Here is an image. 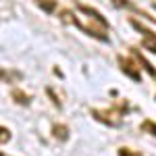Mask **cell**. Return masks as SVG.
<instances>
[{
  "instance_id": "5",
  "label": "cell",
  "mask_w": 156,
  "mask_h": 156,
  "mask_svg": "<svg viewBox=\"0 0 156 156\" xmlns=\"http://www.w3.org/2000/svg\"><path fill=\"white\" fill-rule=\"evenodd\" d=\"M52 135L56 140H60V142H65L69 137V127L67 125H52Z\"/></svg>"
},
{
  "instance_id": "14",
  "label": "cell",
  "mask_w": 156,
  "mask_h": 156,
  "mask_svg": "<svg viewBox=\"0 0 156 156\" xmlns=\"http://www.w3.org/2000/svg\"><path fill=\"white\" fill-rule=\"evenodd\" d=\"M0 156H4V154H0Z\"/></svg>"
},
{
  "instance_id": "13",
  "label": "cell",
  "mask_w": 156,
  "mask_h": 156,
  "mask_svg": "<svg viewBox=\"0 0 156 156\" xmlns=\"http://www.w3.org/2000/svg\"><path fill=\"white\" fill-rule=\"evenodd\" d=\"M154 9H156V2H154Z\"/></svg>"
},
{
  "instance_id": "2",
  "label": "cell",
  "mask_w": 156,
  "mask_h": 156,
  "mask_svg": "<svg viewBox=\"0 0 156 156\" xmlns=\"http://www.w3.org/2000/svg\"><path fill=\"white\" fill-rule=\"evenodd\" d=\"M125 110H127V104H125L123 108H119V104H115L110 110H92V115H94L98 121L110 125V127H117V125L121 123V117L125 115Z\"/></svg>"
},
{
  "instance_id": "3",
  "label": "cell",
  "mask_w": 156,
  "mask_h": 156,
  "mask_svg": "<svg viewBox=\"0 0 156 156\" xmlns=\"http://www.w3.org/2000/svg\"><path fill=\"white\" fill-rule=\"evenodd\" d=\"M129 23H131L133 27H135V29L144 36V46H146V48L156 54V34H152L148 27H144V25L140 23V21H135V19H129Z\"/></svg>"
},
{
  "instance_id": "11",
  "label": "cell",
  "mask_w": 156,
  "mask_h": 156,
  "mask_svg": "<svg viewBox=\"0 0 156 156\" xmlns=\"http://www.w3.org/2000/svg\"><path fill=\"white\" fill-rule=\"evenodd\" d=\"M119 156H140V154H137V152H129L127 148H121V150H119Z\"/></svg>"
},
{
  "instance_id": "6",
  "label": "cell",
  "mask_w": 156,
  "mask_h": 156,
  "mask_svg": "<svg viewBox=\"0 0 156 156\" xmlns=\"http://www.w3.org/2000/svg\"><path fill=\"white\" fill-rule=\"evenodd\" d=\"M36 4L46 12V15H52L56 11V0H36Z\"/></svg>"
},
{
  "instance_id": "7",
  "label": "cell",
  "mask_w": 156,
  "mask_h": 156,
  "mask_svg": "<svg viewBox=\"0 0 156 156\" xmlns=\"http://www.w3.org/2000/svg\"><path fill=\"white\" fill-rule=\"evenodd\" d=\"M133 56H135V60H140V65H142V67H144V69L150 73L152 77H156V69H154V67H152V65H150V62H148V60H146V58H144V56H142V54H140V52H137L135 48H133Z\"/></svg>"
},
{
  "instance_id": "1",
  "label": "cell",
  "mask_w": 156,
  "mask_h": 156,
  "mask_svg": "<svg viewBox=\"0 0 156 156\" xmlns=\"http://www.w3.org/2000/svg\"><path fill=\"white\" fill-rule=\"evenodd\" d=\"M77 11L83 12V15H87V19L85 21H81L79 17H75L73 15V25H77L81 31H85L87 36L96 37V40H102V42H108V21L100 15V12L96 11V9H92V6H85V4H81V2H77Z\"/></svg>"
},
{
  "instance_id": "4",
  "label": "cell",
  "mask_w": 156,
  "mask_h": 156,
  "mask_svg": "<svg viewBox=\"0 0 156 156\" xmlns=\"http://www.w3.org/2000/svg\"><path fill=\"white\" fill-rule=\"evenodd\" d=\"M119 67H121V71L125 73V75H127L129 79L137 81V83L142 81V73H140V69H137V67L133 65L131 60H127V58H123V56H121V58H119Z\"/></svg>"
},
{
  "instance_id": "10",
  "label": "cell",
  "mask_w": 156,
  "mask_h": 156,
  "mask_svg": "<svg viewBox=\"0 0 156 156\" xmlns=\"http://www.w3.org/2000/svg\"><path fill=\"white\" fill-rule=\"evenodd\" d=\"M12 98H15V102H21V104H29V98L25 96L23 92H17V90H15V92H12Z\"/></svg>"
},
{
  "instance_id": "12",
  "label": "cell",
  "mask_w": 156,
  "mask_h": 156,
  "mask_svg": "<svg viewBox=\"0 0 156 156\" xmlns=\"http://www.w3.org/2000/svg\"><path fill=\"white\" fill-rule=\"evenodd\" d=\"M0 77H6V73L2 71V69H0Z\"/></svg>"
},
{
  "instance_id": "8",
  "label": "cell",
  "mask_w": 156,
  "mask_h": 156,
  "mask_svg": "<svg viewBox=\"0 0 156 156\" xmlns=\"http://www.w3.org/2000/svg\"><path fill=\"white\" fill-rule=\"evenodd\" d=\"M9 142H11V131L0 125V144H9Z\"/></svg>"
},
{
  "instance_id": "9",
  "label": "cell",
  "mask_w": 156,
  "mask_h": 156,
  "mask_svg": "<svg viewBox=\"0 0 156 156\" xmlns=\"http://www.w3.org/2000/svg\"><path fill=\"white\" fill-rule=\"evenodd\" d=\"M142 129L148 131L150 135H156V123H152V121H144V123H142Z\"/></svg>"
}]
</instances>
